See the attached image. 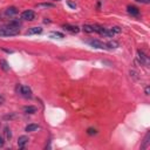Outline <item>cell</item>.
<instances>
[{"instance_id":"obj_1","label":"cell","mask_w":150,"mask_h":150,"mask_svg":"<svg viewBox=\"0 0 150 150\" xmlns=\"http://www.w3.org/2000/svg\"><path fill=\"white\" fill-rule=\"evenodd\" d=\"M21 24L19 21H11L5 27L0 28V36H13L20 33Z\"/></svg>"},{"instance_id":"obj_2","label":"cell","mask_w":150,"mask_h":150,"mask_svg":"<svg viewBox=\"0 0 150 150\" xmlns=\"http://www.w3.org/2000/svg\"><path fill=\"white\" fill-rule=\"evenodd\" d=\"M18 90H19V93H20L24 97H26V99H31L32 97V90H31V88L28 86H19Z\"/></svg>"},{"instance_id":"obj_3","label":"cell","mask_w":150,"mask_h":150,"mask_svg":"<svg viewBox=\"0 0 150 150\" xmlns=\"http://www.w3.org/2000/svg\"><path fill=\"white\" fill-rule=\"evenodd\" d=\"M88 44H89L91 47H94V48H99V49H107V45H106L104 42L100 41V40H90V41H88Z\"/></svg>"},{"instance_id":"obj_4","label":"cell","mask_w":150,"mask_h":150,"mask_svg":"<svg viewBox=\"0 0 150 150\" xmlns=\"http://www.w3.org/2000/svg\"><path fill=\"white\" fill-rule=\"evenodd\" d=\"M34 18H35V14L31 10H27V11H25V12L21 13V19H24V20L32 21V20H34Z\"/></svg>"},{"instance_id":"obj_5","label":"cell","mask_w":150,"mask_h":150,"mask_svg":"<svg viewBox=\"0 0 150 150\" xmlns=\"http://www.w3.org/2000/svg\"><path fill=\"white\" fill-rule=\"evenodd\" d=\"M137 55H138V60H140V62L142 63V65H149V59H148V56L143 53V52H141V50H138L137 52Z\"/></svg>"},{"instance_id":"obj_6","label":"cell","mask_w":150,"mask_h":150,"mask_svg":"<svg viewBox=\"0 0 150 150\" xmlns=\"http://www.w3.org/2000/svg\"><path fill=\"white\" fill-rule=\"evenodd\" d=\"M62 28H63L65 31H68V32H70V33H79V31H80V28H79L78 26H74V25H68V24L63 25V26H62Z\"/></svg>"},{"instance_id":"obj_7","label":"cell","mask_w":150,"mask_h":150,"mask_svg":"<svg viewBox=\"0 0 150 150\" xmlns=\"http://www.w3.org/2000/svg\"><path fill=\"white\" fill-rule=\"evenodd\" d=\"M42 33V28L41 27H32L27 31V35H33V34H40Z\"/></svg>"},{"instance_id":"obj_8","label":"cell","mask_w":150,"mask_h":150,"mask_svg":"<svg viewBox=\"0 0 150 150\" xmlns=\"http://www.w3.org/2000/svg\"><path fill=\"white\" fill-rule=\"evenodd\" d=\"M28 141H29V140H28L27 136H20V137H19V140H18V145H19V148L22 149Z\"/></svg>"},{"instance_id":"obj_9","label":"cell","mask_w":150,"mask_h":150,"mask_svg":"<svg viewBox=\"0 0 150 150\" xmlns=\"http://www.w3.org/2000/svg\"><path fill=\"white\" fill-rule=\"evenodd\" d=\"M128 13L131 14V15H134V16H137L140 14V11L135 6H128Z\"/></svg>"},{"instance_id":"obj_10","label":"cell","mask_w":150,"mask_h":150,"mask_svg":"<svg viewBox=\"0 0 150 150\" xmlns=\"http://www.w3.org/2000/svg\"><path fill=\"white\" fill-rule=\"evenodd\" d=\"M16 13H18V10H16V7H14V6H12V7H8V8L5 11V14H6L7 16L15 15Z\"/></svg>"},{"instance_id":"obj_11","label":"cell","mask_w":150,"mask_h":150,"mask_svg":"<svg viewBox=\"0 0 150 150\" xmlns=\"http://www.w3.org/2000/svg\"><path fill=\"white\" fill-rule=\"evenodd\" d=\"M49 36L52 38V39H63L65 35L62 33H59V32H52L49 34Z\"/></svg>"},{"instance_id":"obj_12","label":"cell","mask_w":150,"mask_h":150,"mask_svg":"<svg viewBox=\"0 0 150 150\" xmlns=\"http://www.w3.org/2000/svg\"><path fill=\"white\" fill-rule=\"evenodd\" d=\"M40 127L39 125H38V124H34V123H31V124H28V125H26V128H25V130L26 131H28V133H29V131H35V130H38V129H39Z\"/></svg>"},{"instance_id":"obj_13","label":"cell","mask_w":150,"mask_h":150,"mask_svg":"<svg viewBox=\"0 0 150 150\" xmlns=\"http://www.w3.org/2000/svg\"><path fill=\"white\" fill-rule=\"evenodd\" d=\"M150 133H147V135H145V137H144V141H143V144L141 145V148L142 149H145L148 145H149V143H150Z\"/></svg>"},{"instance_id":"obj_14","label":"cell","mask_w":150,"mask_h":150,"mask_svg":"<svg viewBox=\"0 0 150 150\" xmlns=\"http://www.w3.org/2000/svg\"><path fill=\"white\" fill-rule=\"evenodd\" d=\"M24 111L26 112V114H34V112L36 111V108L33 107V106H28V107L24 108Z\"/></svg>"},{"instance_id":"obj_15","label":"cell","mask_w":150,"mask_h":150,"mask_svg":"<svg viewBox=\"0 0 150 150\" xmlns=\"http://www.w3.org/2000/svg\"><path fill=\"white\" fill-rule=\"evenodd\" d=\"M107 45V49H114V48H117L119 47V44L116 41H109L106 44Z\"/></svg>"},{"instance_id":"obj_16","label":"cell","mask_w":150,"mask_h":150,"mask_svg":"<svg viewBox=\"0 0 150 150\" xmlns=\"http://www.w3.org/2000/svg\"><path fill=\"white\" fill-rule=\"evenodd\" d=\"M36 7L38 8H52V7H54V5L50 3H44V4H38Z\"/></svg>"},{"instance_id":"obj_17","label":"cell","mask_w":150,"mask_h":150,"mask_svg":"<svg viewBox=\"0 0 150 150\" xmlns=\"http://www.w3.org/2000/svg\"><path fill=\"white\" fill-rule=\"evenodd\" d=\"M0 66H1V68L5 70V72H8L10 70V66L7 63L6 60H0Z\"/></svg>"},{"instance_id":"obj_18","label":"cell","mask_w":150,"mask_h":150,"mask_svg":"<svg viewBox=\"0 0 150 150\" xmlns=\"http://www.w3.org/2000/svg\"><path fill=\"white\" fill-rule=\"evenodd\" d=\"M82 29H83L85 32H87V33H94V27L90 26V25H83Z\"/></svg>"},{"instance_id":"obj_19","label":"cell","mask_w":150,"mask_h":150,"mask_svg":"<svg viewBox=\"0 0 150 150\" xmlns=\"http://www.w3.org/2000/svg\"><path fill=\"white\" fill-rule=\"evenodd\" d=\"M87 134L90 135V136H91V135H95V134H96V129H94V128H88V129H87Z\"/></svg>"},{"instance_id":"obj_20","label":"cell","mask_w":150,"mask_h":150,"mask_svg":"<svg viewBox=\"0 0 150 150\" xmlns=\"http://www.w3.org/2000/svg\"><path fill=\"white\" fill-rule=\"evenodd\" d=\"M5 136H6L7 140H10L12 137V133H11V130L8 128H5Z\"/></svg>"},{"instance_id":"obj_21","label":"cell","mask_w":150,"mask_h":150,"mask_svg":"<svg viewBox=\"0 0 150 150\" xmlns=\"http://www.w3.org/2000/svg\"><path fill=\"white\" fill-rule=\"evenodd\" d=\"M111 31L114 32V34H116V33H121V28H120V27H117V26L112 27V28H111Z\"/></svg>"},{"instance_id":"obj_22","label":"cell","mask_w":150,"mask_h":150,"mask_svg":"<svg viewBox=\"0 0 150 150\" xmlns=\"http://www.w3.org/2000/svg\"><path fill=\"white\" fill-rule=\"evenodd\" d=\"M137 3H141V4H150V0H135Z\"/></svg>"},{"instance_id":"obj_23","label":"cell","mask_w":150,"mask_h":150,"mask_svg":"<svg viewBox=\"0 0 150 150\" xmlns=\"http://www.w3.org/2000/svg\"><path fill=\"white\" fill-rule=\"evenodd\" d=\"M4 144H5V141H4V138L1 136H0V148L4 147Z\"/></svg>"},{"instance_id":"obj_24","label":"cell","mask_w":150,"mask_h":150,"mask_svg":"<svg viewBox=\"0 0 150 150\" xmlns=\"http://www.w3.org/2000/svg\"><path fill=\"white\" fill-rule=\"evenodd\" d=\"M68 6H70L72 8H75V7H76V5L73 4V3H70V1H68Z\"/></svg>"},{"instance_id":"obj_25","label":"cell","mask_w":150,"mask_h":150,"mask_svg":"<svg viewBox=\"0 0 150 150\" xmlns=\"http://www.w3.org/2000/svg\"><path fill=\"white\" fill-rule=\"evenodd\" d=\"M149 90H150L149 87H147V88H145V95H149Z\"/></svg>"},{"instance_id":"obj_26","label":"cell","mask_w":150,"mask_h":150,"mask_svg":"<svg viewBox=\"0 0 150 150\" xmlns=\"http://www.w3.org/2000/svg\"><path fill=\"white\" fill-rule=\"evenodd\" d=\"M3 102H4V97H3V96H0V104H1Z\"/></svg>"}]
</instances>
